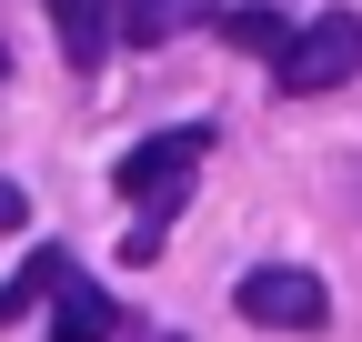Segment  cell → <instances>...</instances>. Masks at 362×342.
I'll return each mask as SVG.
<instances>
[{"label":"cell","instance_id":"1","mask_svg":"<svg viewBox=\"0 0 362 342\" xmlns=\"http://www.w3.org/2000/svg\"><path fill=\"white\" fill-rule=\"evenodd\" d=\"M202 161H211V131L202 121H181V131H151L141 151H121V201L141 211V222H171L181 201H192V182H202Z\"/></svg>","mask_w":362,"mask_h":342},{"label":"cell","instance_id":"2","mask_svg":"<svg viewBox=\"0 0 362 342\" xmlns=\"http://www.w3.org/2000/svg\"><path fill=\"white\" fill-rule=\"evenodd\" d=\"M272 71H282V91H292V101H322V91H342V81L362 71V20H352V11L292 20V40L272 51Z\"/></svg>","mask_w":362,"mask_h":342},{"label":"cell","instance_id":"3","mask_svg":"<svg viewBox=\"0 0 362 342\" xmlns=\"http://www.w3.org/2000/svg\"><path fill=\"white\" fill-rule=\"evenodd\" d=\"M232 312L242 322H272V332H322L332 322V292H322V272H302V262H252L232 282Z\"/></svg>","mask_w":362,"mask_h":342},{"label":"cell","instance_id":"4","mask_svg":"<svg viewBox=\"0 0 362 342\" xmlns=\"http://www.w3.org/2000/svg\"><path fill=\"white\" fill-rule=\"evenodd\" d=\"M211 20V0H121L111 11V30L131 40V51H171L181 30H202Z\"/></svg>","mask_w":362,"mask_h":342},{"label":"cell","instance_id":"5","mask_svg":"<svg viewBox=\"0 0 362 342\" xmlns=\"http://www.w3.org/2000/svg\"><path fill=\"white\" fill-rule=\"evenodd\" d=\"M51 30H61V61L71 71H101L111 40H121L111 30V0H51Z\"/></svg>","mask_w":362,"mask_h":342},{"label":"cell","instance_id":"6","mask_svg":"<svg viewBox=\"0 0 362 342\" xmlns=\"http://www.w3.org/2000/svg\"><path fill=\"white\" fill-rule=\"evenodd\" d=\"M211 30L232 40L242 61H272V51L292 40V11H272V0H242V11H211Z\"/></svg>","mask_w":362,"mask_h":342},{"label":"cell","instance_id":"7","mask_svg":"<svg viewBox=\"0 0 362 342\" xmlns=\"http://www.w3.org/2000/svg\"><path fill=\"white\" fill-rule=\"evenodd\" d=\"M51 302H61V332H51V342H101V332H111V302H101L81 272H61V282H51Z\"/></svg>","mask_w":362,"mask_h":342},{"label":"cell","instance_id":"8","mask_svg":"<svg viewBox=\"0 0 362 342\" xmlns=\"http://www.w3.org/2000/svg\"><path fill=\"white\" fill-rule=\"evenodd\" d=\"M61 272H71V252H30V272H11V282H0V322H21V312H30Z\"/></svg>","mask_w":362,"mask_h":342},{"label":"cell","instance_id":"9","mask_svg":"<svg viewBox=\"0 0 362 342\" xmlns=\"http://www.w3.org/2000/svg\"><path fill=\"white\" fill-rule=\"evenodd\" d=\"M30 222V201H21V182H0V232H21Z\"/></svg>","mask_w":362,"mask_h":342}]
</instances>
